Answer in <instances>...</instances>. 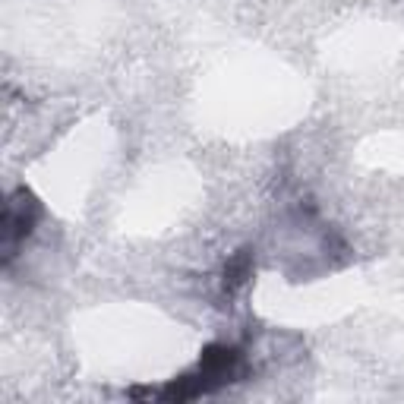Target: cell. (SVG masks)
Wrapping results in <instances>:
<instances>
[{
  "label": "cell",
  "mask_w": 404,
  "mask_h": 404,
  "mask_svg": "<svg viewBox=\"0 0 404 404\" xmlns=\"http://www.w3.org/2000/svg\"><path fill=\"white\" fill-rule=\"evenodd\" d=\"M247 275H250V256L243 253L225 268V284H227V288H237V284H243Z\"/></svg>",
  "instance_id": "cell-1"
}]
</instances>
